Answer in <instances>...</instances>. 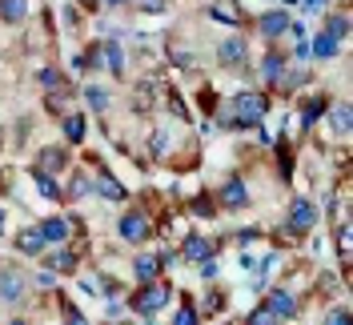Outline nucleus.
<instances>
[{
    "mask_svg": "<svg viewBox=\"0 0 353 325\" xmlns=\"http://www.w3.org/2000/svg\"><path fill=\"white\" fill-rule=\"evenodd\" d=\"M265 112H269V101H265L261 92H253V88H245L237 92L229 105L221 108V125L229 132H241V129H257L265 121Z\"/></svg>",
    "mask_w": 353,
    "mask_h": 325,
    "instance_id": "1",
    "label": "nucleus"
},
{
    "mask_svg": "<svg viewBox=\"0 0 353 325\" xmlns=\"http://www.w3.org/2000/svg\"><path fill=\"white\" fill-rule=\"evenodd\" d=\"M169 297H173V285H169V282H145V289H141V293H132L129 305H132V313L153 317V313H161V309L169 305Z\"/></svg>",
    "mask_w": 353,
    "mask_h": 325,
    "instance_id": "2",
    "label": "nucleus"
},
{
    "mask_svg": "<svg viewBox=\"0 0 353 325\" xmlns=\"http://www.w3.org/2000/svg\"><path fill=\"white\" fill-rule=\"evenodd\" d=\"M317 229V205L309 201V197H293L289 201V225H285V237H305Z\"/></svg>",
    "mask_w": 353,
    "mask_h": 325,
    "instance_id": "3",
    "label": "nucleus"
},
{
    "mask_svg": "<svg viewBox=\"0 0 353 325\" xmlns=\"http://www.w3.org/2000/svg\"><path fill=\"white\" fill-rule=\"evenodd\" d=\"M117 233H121V241H129V245H145L157 229H153V221H149V213H145V209H129V213L121 217Z\"/></svg>",
    "mask_w": 353,
    "mask_h": 325,
    "instance_id": "4",
    "label": "nucleus"
},
{
    "mask_svg": "<svg viewBox=\"0 0 353 325\" xmlns=\"http://www.w3.org/2000/svg\"><path fill=\"white\" fill-rule=\"evenodd\" d=\"M217 65L221 68H233V72H241V68L249 65V44H245V37L229 32V37L217 44Z\"/></svg>",
    "mask_w": 353,
    "mask_h": 325,
    "instance_id": "5",
    "label": "nucleus"
},
{
    "mask_svg": "<svg viewBox=\"0 0 353 325\" xmlns=\"http://www.w3.org/2000/svg\"><path fill=\"white\" fill-rule=\"evenodd\" d=\"M217 201H221V209H229V213H241V209H249V185H245L241 177H225V185H221V193H217Z\"/></svg>",
    "mask_w": 353,
    "mask_h": 325,
    "instance_id": "6",
    "label": "nucleus"
},
{
    "mask_svg": "<svg viewBox=\"0 0 353 325\" xmlns=\"http://www.w3.org/2000/svg\"><path fill=\"white\" fill-rule=\"evenodd\" d=\"M269 309H273V317L277 322H293L297 317V293L293 289H285V285H277V289H269Z\"/></svg>",
    "mask_w": 353,
    "mask_h": 325,
    "instance_id": "7",
    "label": "nucleus"
},
{
    "mask_svg": "<svg viewBox=\"0 0 353 325\" xmlns=\"http://www.w3.org/2000/svg\"><path fill=\"white\" fill-rule=\"evenodd\" d=\"M289 12L285 8H269V12H261V17H257V32H261L265 41H277V37H285L289 32Z\"/></svg>",
    "mask_w": 353,
    "mask_h": 325,
    "instance_id": "8",
    "label": "nucleus"
},
{
    "mask_svg": "<svg viewBox=\"0 0 353 325\" xmlns=\"http://www.w3.org/2000/svg\"><path fill=\"white\" fill-rule=\"evenodd\" d=\"M24 289H28V277H24L21 269H12V265H8V269H0V302H21L24 297Z\"/></svg>",
    "mask_w": 353,
    "mask_h": 325,
    "instance_id": "9",
    "label": "nucleus"
},
{
    "mask_svg": "<svg viewBox=\"0 0 353 325\" xmlns=\"http://www.w3.org/2000/svg\"><path fill=\"white\" fill-rule=\"evenodd\" d=\"M92 193H101L105 201H125L129 197V189L117 181V177L105 169V165H97V177H92Z\"/></svg>",
    "mask_w": 353,
    "mask_h": 325,
    "instance_id": "10",
    "label": "nucleus"
},
{
    "mask_svg": "<svg viewBox=\"0 0 353 325\" xmlns=\"http://www.w3.org/2000/svg\"><path fill=\"white\" fill-rule=\"evenodd\" d=\"M61 169H68V149L65 145H44L41 152H37V173H61Z\"/></svg>",
    "mask_w": 353,
    "mask_h": 325,
    "instance_id": "11",
    "label": "nucleus"
},
{
    "mask_svg": "<svg viewBox=\"0 0 353 325\" xmlns=\"http://www.w3.org/2000/svg\"><path fill=\"white\" fill-rule=\"evenodd\" d=\"M330 105H333V101L325 97V92H309L305 101H301V125H305V129H313V125L330 112Z\"/></svg>",
    "mask_w": 353,
    "mask_h": 325,
    "instance_id": "12",
    "label": "nucleus"
},
{
    "mask_svg": "<svg viewBox=\"0 0 353 325\" xmlns=\"http://www.w3.org/2000/svg\"><path fill=\"white\" fill-rule=\"evenodd\" d=\"M101 61H105V68H109L112 77H125L129 57H125V48H121V41H117V37H109V41L101 44Z\"/></svg>",
    "mask_w": 353,
    "mask_h": 325,
    "instance_id": "13",
    "label": "nucleus"
},
{
    "mask_svg": "<svg viewBox=\"0 0 353 325\" xmlns=\"http://www.w3.org/2000/svg\"><path fill=\"white\" fill-rule=\"evenodd\" d=\"M181 257H185V261H193V265L209 261V257H213V241H209V237H201V233H189V237H185V245H181Z\"/></svg>",
    "mask_w": 353,
    "mask_h": 325,
    "instance_id": "14",
    "label": "nucleus"
},
{
    "mask_svg": "<svg viewBox=\"0 0 353 325\" xmlns=\"http://www.w3.org/2000/svg\"><path fill=\"white\" fill-rule=\"evenodd\" d=\"M44 245H48V241L41 237V229H37V225H28V229H21V233H17V249H21L24 257H41Z\"/></svg>",
    "mask_w": 353,
    "mask_h": 325,
    "instance_id": "15",
    "label": "nucleus"
},
{
    "mask_svg": "<svg viewBox=\"0 0 353 325\" xmlns=\"http://www.w3.org/2000/svg\"><path fill=\"white\" fill-rule=\"evenodd\" d=\"M37 229H41V237H44V241L61 245V241L68 237V229H72V221H65V217H44V221L37 225Z\"/></svg>",
    "mask_w": 353,
    "mask_h": 325,
    "instance_id": "16",
    "label": "nucleus"
},
{
    "mask_svg": "<svg viewBox=\"0 0 353 325\" xmlns=\"http://www.w3.org/2000/svg\"><path fill=\"white\" fill-rule=\"evenodd\" d=\"M157 273H161V261L157 253H141V257H132V277L145 285V282H157Z\"/></svg>",
    "mask_w": 353,
    "mask_h": 325,
    "instance_id": "17",
    "label": "nucleus"
},
{
    "mask_svg": "<svg viewBox=\"0 0 353 325\" xmlns=\"http://www.w3.org/2000/svg\"><path fill=\"white\" fill-rule=\"evenodd\" d=\"M341 52V41H333L330 32H317L313 37V48H309V57H317V61H333Z\"/></svg>",
    "mask_w": 353,
    "mask_h": 325,
    "instance_id": "18",
    "label": "nucleus"
},
{
    "mask_svg": "<svg viewBox=\"0 0 353 325\" xmlns=\"http://www.w3.org/2000/svg\"><path fill=\"white\" fill-rule=\"evenodd\" d=\"M305 81H309V72H305V68H293V65H285V68H281V77H277L273 85L281 88V92H293V88H301Z\"/></svg>",
    "mask_w": 353,
    "mask_h": 325,
    "instance_id": "19",
    "label": "nucleus"
},
{
    "mask_svg": "<svg viewBox=\"0 0 353 325\" xmlns=\"http://www.w3.org/2000/svg\"><path fill=\"white\" fill-rule=\"evenodd\" d=\"M281 68H285V57L281 52H265L261 57V85H273L281 77Z\"/></svg>",
    "mask_w": 353,
    "mask_h": 325,
    "instance_id": "20",
    "label": "nucleus"
},
{
    "mask_svg": "<svg viewBox=\"0 0 353 325\" xmlns=\"http://www.w3.org/2000/svg\"><path fill=\"white\" fill-rule=\"evenodd\" d=\"M28 17V0H0V21L4 24H21Z\"/></svg>",
    "mask_w": 353,
    "mask_h": 325,
    "instance_id": "21",
    "label": "nucleus"
},
{
    "mask_svg": "<svg viewBox=\"0 0 353 325\" xmlns=\"http://www.w3.org/2000/svg\"><path fill=\"white\" fill-rule=\"evenodd\" d=\"M321 32H330L333 41H345L350 37V17L345 12H325V28Z\"/></svg>",
    "mask_w": 353,
    "mask_h": 325,
    "instance_id": "22",
    "label": "nucleus"
},
{
    "mask_svg": "<svg viewBox=\"0 0 353 325\" xmlns=\"http://www.w3.org/2000/svg\"><path fill=\"white\" fill-rule=\"evenodd\" d=\"M61 129H65V141H68V145H81V141H85V132H88V129H85V117H81V112H68Z\"/></svg>",
    "mask_w": 353,
    "mask_h": 325,
    "instance_id": "23",
    "label": "nucleus"
},
{
    "mask_svg": "<svg viewBox=\"0 0 353 325\" xmlns=\"http://www.w3.org/2000/svg\"><path fill=\"white\" fill-rule=\"evenodd\" d=\"M85 105L92 108V112H109V88H101V85H88L85 88Z\"/></svg>",
    "mask_w": 353,
    "mask_h": 325,
    "instance_id": "24",
    "label": "nucleus"
},
{
    "mask_svg": "<svg viewBox=\"0 0 353 325\" xmlns=\"http://www.w3.org/2000/svg\"><path fill=\"white\" fill-rule=\"evenodd\" d=\"M48 269H57V273H72L77 269V253L72 249H57V253H48Z\"/></svg>",
    "mask_w": 353,
    "mask_h": 325,
    "instance_id": "25",
    "label": "nucleus"
},
{
    "mask_svg": "<svg viewBox=\"0 0 353 325\" xmlns=\"http://www.w3.org/2000/svg\"><path fill=\"white\" fill-rule=\"evenodd\" d=\"M32 181H37V193H41V197H48V201H65L61 185H57L48 173H37V169H32Z\"/></svg>",
    "mask_w": 353,
    "mask_h": 325,
    "instance_id": "26",
    "label": "nucleus"
},
{
    "mask_svg": "<svg viewBox=\"0 0 353 325\" xmlns=\"http://www.w3.org/2000/svg\"><path fill=\"white\" fill-rule=\"evenodd\" d=\"M330 112H333V132H337V137H350V101L330 105Z\"/></svg>",
    "mask_w": 353,
    "mask_h": 325,
    "instance_id": "27",
    "label": "nucleus"
},
{
    "mask_svg": "<svg viewBox=\"0 0 353 325\" xmlns=\"http://www.w3.org/2000/svg\"><path fill=\"white\" fill-rule=\"evenodd\" d=\"M209 12H213V21H221V24H241V8H237V4H225V0H217Z\"/></svg>",
    "mask_w": 353,
    "mask_h": 325,
    "instance_id": "28",
    "label": "nucleus"
},
{
    "mask_svg": "<svg viewBox=\"0 0 353 325\" xmlns=\"http://www.w3.org/2000/svg\"><path fill=\"white\" fill-rule=\"evenodd\" d=\"M88 193H92V177H85V173H72V177H68V193L65 197L81 201V197H88Z\"/></svg>",
    "mask_w": 353,
    "mask_h": 325,
    "instance_id": "29",
    "label": "nucleus"
},
{
    "mask_svg": "<svg viewBox=\"0 0 353 325\" xmlns=\"http://www.w3.org/2000/svg\"><path fill=\"white\" fill-rule=\"evenodd\" d=\"M337 257H341V265H350V221L337 225Z\"/></svg>",
    "mask_w": 353,
    "mask_h": 325,
    "instance_id": "30",
    "label": "nucleus"
},
{
    "mask_svg": "<svg viewBox=\"0 0 353 325\" xmlns=\"http://www.w3.org/2000/svg\"><path fill=\"white\" fill-rule=\"evenodd\" d=\"M189 209H193L197 217H213V213H217V201H213V197H205V193H197L193 201H189Z\"/></svg>",
    "mask_w": 353,
    "mask_h": 325,
    "instance_id": "31",
    "label": "nucleus"
},
{
    "mask_svg": "<svg viewBox=\"0 0 353 325\" xmlns=\"http://www.w3.org/2000/svg\"><path fill=\"white\" fill-rule=\"evenodd\" d=\"M37 81H41L44 88H61V85H65V72L48 65V68H41V72H37Z\"/></svg>",
    "mask_w": 353,
    "mask_h": 325,
    "instance_id": "32",
    "label": "nucleus"
},
{
    "mask_svg": "<svg viewBox=\"0 0 353 325\" xmlns=\"http://www.w3.org/2000/svg\"><path fill=\"white\" fill-rule=\"evenodd\" d=\"M249 325H281V322H277V317H273V309L261 302L257 309H253V313H249Z\"/></svg>",
    "mask_w": 353,
    "mask_h": 325,
    "instance_id": "33",
    "label": "nucleus"
},
{
    "mask_svg": "<svg viewBox=\"0 0 353 325\" xmlns=\"http://www.w3.org/2000/svg\"><path fill=\"white\" fill-rule=\"evenodd\" d=\"M173 325H201V313L193 309V305H181L176 317H173Z\"/></svg>",
    "mask_w": 353,
    "mask_h": 325,
    "instance_id": "34",
    "label": "nucleus"
},
{
    "mask_svg": "<svg viewBox=\"0 0 353 325\" xmlns=\"http://www.w3.org/2000/svg\"><path fill=\"white\" fill-rule=\"evenodd\" d=\"M65 325H88V322H85V313H81L77 305H68V302H65Z\"/></svg>",
    "mask_w": 353,
    "mask_h": 325,
    "instance_id": "35",
    "label": "nucleus"
},
{
    "mask_svg": "<svg viewBox=\"0 0 353 325\" xmlns=\"http://www.w3.org/2000/svg\"><path fill=\"white\" fill-rule=\"evenodd\" d=\"M165 8H169V0H141V12H149V17L165 12Z\"/></svg>",
    "mask_w": 353,
    "mask_h": 325,
    "instance_id": "36",
    "label": "nucleus"
},
{
    "mask_svg": "<svg viewBox=\"0 0 353 325\" xmlns=\"http://www.w3.org/2000/svg\"><path fill=\"white\" fill-rule=\"evenodd\" d=\"M165 149H169V132H165V129H157V132H153V157H161Z\"/></svg>",
    "mask_w": 353,
    "mask_h": 325,
    "instance_id": "37",
    "label": "nucleus"
},
{
    "mask_svg": "<svg viewBox=\"0 0 353 325\" xmlns=\"http://www.w3.org/2000/svg\"><path fill=\"white\" fill-rule=\"evenodd\" d=\"M325 325H350V309H333L325 317Z\"/></svg>",
    "mask_w": 353,
    "mask_h": 325,
    "instance_id": "38",
    "label": "nucleus"
},
{
    "mask_svg": "<svg viewBox=\"0 0 353 325\" xmlns=\"http://www.w3.org/2000/svg\"><path fill=\"white\" fill-rule=\"evenodd\" d=\"M201 277H205V282H213V277H217V265H213V257L201 261Z\"/></svg>",
    "mask_w": 353,
    "mask_h": 325,
    "instance_id": "39",
    "label": "nucleus"
},
{
    "mask_svg": "<svg viewBox=\"0 0 353 325\" xmlns=\"http://www.w3.org/2000/svg\"><path fill=\"white\" fill-rule=\"evenodd\" d=\"M257 237H261V229H241V233H237L241 245H249V241H257Z\"/></svg>",
    "mask_w": 353,
    "mask_h": 325,
    "instance_id": "40",
    "label": "nucleus"
},
{
    "mask_svg": "<svg viewBox=\"0 0 353 325\" xmlns=\"http://www.w3.org/2000/svg\"><path fill=\"white\" fill-rule=\"evenodd\" d=\"M305 4V12H325V0H301Z\"/></svg>",
    "mask_w": 353,
    "mask_h": 325,
    "instance_id": "41",
    "label": "nucleus"
},
{
    "mask_svg": "<svg viewBox=\"0 0 353 325\" xmlns=\"http://www.w3.org/2000/svg\"><path fill=\"white\" fill-rule=\"evenodd\" d=\"M4 225H8V213H4V205H0V237H4Z\"/></svg>",
    "mask_w": 353,
    "mask_h": 325,
    "instance_id": "42",
    "label": "nucleus"
},
{
    "mask_svg": "<svg viewBox=\"0 0 353 325\" xmlns=\"http://www.w3.org/2000/svg\"><path fill=\"white\" fill-rule=\"evenodd\" d=\"M105 4H109V8H121V4H132V0H105Z\"/></svg>",
    "mask_w": 353,
    "mask_h": 325,
    "instance_id": "43",
    "label": "nucleus"
},
{
    "mask_svg": "<svg viewBox=\"0 0 353 325\" xmlns=\"http://www.w3.org/2000/svg\"><path fill=\"white\" fill-rule=\"evenodd\" d=\"M97 4H101V0H81V8H97Z\"/></svg>",
    "mask_w": 353,
    "mask_h": 325,
    "instance_id": "44",
    "label": "nucleus"
},
{
    "mask_svg": "<svg viewBox=\"0 0 353 325\" xmlns=\"http://www.w3.org/2000/svg\"><path fill=\"white\" fill-rule=\"evenodd\" d=\"M8 325H28V322H21V317H17V322H8Z\"/></svg>",
    "mask_w": 353,
    "mask_h": 325,
    "instance_id": "45",
    "label": "nucleus"
},
{
    "mask_svg": "<svg viewBox=\"0 0 353 325\" xmlns=\"http://www.w3.org/2000/svg\"><path fill=\"white\" fill-rule=\"evenodd\" d=\"M0 141H4V125H0Z\"/></svg>",
    "mask_w": 353,
    "mask_h": 325,
    "instance_id": "46",
    "label": "nucleus"
},
{
    "mask_svg": "<svg viewBox=\"0 0 353 325\" xmlns=\"http://www.w3.org/2000/svg\"><path fill=\"white\" fill-rule=\"evenodd\" d=\"M105 325H112V322H105Z\"/></svg>",
    "mask_w": 353,
    "mask_h": 325,
    "instance_id": "47",
    "label": "nucleus"
},
{
    "mask_svg": "<svg viewBox=\"0 0 353 325\" xmlns=\"http://www.w3.org/2000/svg\"><path fill=\"white\" fill-rule=\"evenodd\" d=\"M125 325H132V322H125Z\"/></svg>",
    "mask_w": 353,
    "mask_h": 325,
    "instance_id": "48",
    "label": "nucleus"
}]
</instances>
